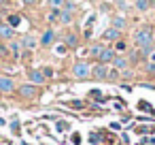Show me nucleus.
Here are the masks:
<instances>
[{
    "instance_id": "22",
    "label": "nucleus",
    "mask_w": 155,
    "mask_h": 145,
    "mask_svg": "<svg viewBox=\"0 0 155 145\" xmlns=\"http://www.w3.org/2000/svg\"><path fill=\"white\" fill-rule=\"evenodd\" d=\"M11 51H13V56L17 58V56H19V51H21V47H19V43H11Z\"/></svg>"
},
{
    "instance_id": "36",
    "label": "nucleus",
    "mask_w": 155,
    "mask_h": 145,
    "mask_svg": "<svg viewBox=\"0 0 155 145\" xmlns=\"http://www.w3.org/2000/svg\"><path fill=\"white\" fill-rule=\"evenodd\" d=\"M24 145H28V143H24Z\"/></svg>"
},
{
    "instance_id": "8",
    "label": "nucleus",
    "mask_w": 155,
    "mask_h": 145,
    "mask_svg": "<svg viewBox=\"0 0 155 145\" xmlns=\"http://www.w3.org/2000/svg\"><path fill=\"white\" fill-rule=\"evenodd\" d=\"M102 36H104V41H119V36H121V34H119V30H117V28H108V30H104V34H102Z\"/></svg>"
},
{
    "instance_id": "38",
    "label": "nucleus",
    "mask_w": 155,
    "mask_h": 145,
    "mask_svg": "<svg viewBox=\"0 0 155 145\" xmlns=\"http://www.w3.org/2000/svg\"><path fill=\"white\" fill-rule=\"evenodd\" d=\"M98 2H100V0H98Z\"/></svg>"
},
{
    "instance_id": "27",
    "label": "nucleus",
    "mask_w": 155,
    "mask_h": 145,
    "mask_svg": "<svg viewBox=\"0 0 155 145\" xmlns=\"http://www.w3.org/2000/svg\"><path fill=\"white\" fill-rule=\"evenodd\" d=\"M55 19H58V11H51L49 13V22H55Z\"/></svg>"
},
{
    "instance_id": "28",
    "label": "nucleus",
    "mask_w": 155,
    "mask_h": 145,
    "mask_svg": "<svg viewBox=\"0 0 155 145\" xmlns=\"http://www.w3.org/2000/svg\"><path fill=\"white\" fill-rule=\"evenodd\" d=\"M11 130L17 132V130H19V122H13V124H11Z\"/></svg>"
},
{
    "instance_id": "35",
    "label": "nucleus",
    "mask_w": 155,
    "mask_h": 145,
    "mask_svg": "<svg viewBox=\"0 0 155 145\" xmlns=\"http://www.w3.org/2000/svg\"><path fill=\"white\" fill-rule=\"evenodd\" d=\"M151 60H153V64H155V54H151Z\"/></svg>"
},
{
    "instance_id": "16",
    "label": "nucleus",
    "mask_w": 155,
    "mask_h": 145,
    "mask_svg": "<svg viewBox=\"0 0 155 145\" xmlns=\"http://www.w3.org/2000/svg\"><path fill=\"white\" fill-rule=\"evenodd\" d=\"M21 24V15H11L9 17V26L11 28H15V26H19Z\"/></svg>"
},
{
    "instance_id": "10",
    "label": "nucleus",
    "mask_w": 155,
    "mask_h": 145,
    "mask_svg": "<svg viewBox=\"0 0 155 145\" xmlns=\"http://www.w3.org/2000/svg\"><path fill=\"white\" fill-rule=\"evenodd\" d=\"M0 36L2 39H13V28L7 24H0Z\"/></svg>"
},
{
    "instance_id": "9",
    "label": "nucleus",
    "mask_w": 155,
    "mask_h": 145,
    "mask_svg": "<svg viewBox=\"0 0 155 145\" xmlns=\"http://www.w3.org/2000/svg\"><path fill=\"white\" fill-rule=\"evenodd\" d=\"M53 43H55V32H53V30H47V32L43 34V39H41V45L47 47V45H53Z\"/></svg>"
},
{
    "instance_id": "29",
    "label": "nucleus",
    "mask_w": 155,
    "mask_h": 145,
    "mask_svg": "<svg viewBox=\"0 0 155 145\" xmlns=\"http://www.w3.org/2000/svg\"><path fill=\"white\" fill-rule=\"evenodd\" d=\"M110 128H113V130H121V124H119V122H113Z\"/></svg>"
},
{
    "instance_id": "14",
    "label": "nucleus",
    "mask_w": 155,
    "mask_h": 145,
    "mask_svg": "<svg viewBox=\"0 0 155 145\" xmlns=\"http://www.w3.org/2000/svg\"><path fill=\"white\" fill-rule=\"evenodd\" d=\"M113 28L123 30V28H125V19H123V17H115V19H113Z\"/></svg>"
},
{
    "instance_id": "4",
    "label": "nucleus",
    "mask_w": 155,
    "mask_h": 145,
    "mask_svg": "<svg viewBox=\"0 0 155 145\" xmlns=\"http://www.w3.org/2000/svg\"><path fill=\"white\" fill-rule=\"evenodd\" d=\"M13 90H15V81H13L11 77H0V92L9 94V92H13Z\"/></svg>"
},
{
    "instance_id": "15",
    "label": "nucleus",
    "mask_w": 155,
    "mask_h": 145,
    "mask_svg": "<svg viewBox=\"0 0 155 145\" xmlns=\"http://www.w3.org/2000/svg\"><path fill=\"white\" fill-rule=\"evenodd\" d=\"M149 0H136V9L138 11H149Z\"/></svg>"
},
{
    "instance_id": "2",
    "label": "nucleus",
    "mask_w": 155,
    "mask_h": 145,
    "mask_svg": "<svg viewBox=\"0 0 155 145\" xmlns=\"http://www.w3.org/2000/svg\"><path fill=\"white\" fill-rule=\"evenodd\" d=\"M72 75H74L77 79H87V77L91 75V68H89L87 62H77V64L72 66Z\"/></svg>"
},
{
    "instance_id": "33",
    "label": "nucleus",
    "mask_w": 155,
    "mask_h": 145,
    "mask_svg": "<svg viewBox=\"0 0 155 145\" xmlns=\"http://www.w3.org/2000/svg\"><path fill=\"white\" fill-rule=\"evenodd\" d=\"M149 73H151V75H155V64H153V62L149 64Z\"/></svg>"
},
{
    "instance_id": "24",
    "label": "nucleus",
    "mask_w": 155,
    "mask_h": 145,
    "mask_svg": "<svg viewBox=\"0 0 155 145\" xmlns=\"http://www.w3.org/2000/svg\"><path fill=\"white\" fill-rule=\"evenodd\" d=\"M68 107H72V109H83V102H81V100H70Z\"/></svg>"
},
{
    "instance_id": "12",
    "label": "nucleus",
    "mask_w": 155,
    "mask_h": 145,
    "mask_svg": "<svg viewBox=\"0 0 155 145\" xmlns=\"http://www.w3.org/2000/svg\"><path fill=\"white\" fill-rule=\"evenodd\" d=\"M24 45H26L28 49H34V47H36V39L30 36V34H26V36H24Z\"/></svg>"
},
{
    "instance_id": "23",
    "label": "nucleus",
    "mask_w": 155,
    "mask_h": 145,
    "mask_svg": "<svg viewBox=\"0 0 155 145\" xmlns=\"http://www.w3.org/2000/svg\"><path fill=\"white\" fill-rule=\"evenodd\" d=\"M70 141H72V145H81V141H83V139H81V134H79V132H74V134L70 136Z\"/></svg>"
},
{
    "instance_id": "7",
    "label": "nucleus",
    "mask_w": 155,
    "mask_h": 145,
    "mask_svg": "<svg viewBox=\"0 0 155 145\" xmlns=\"http://www.w3.org/2000/svg\"><path fill=\"white\" fill-rule=\"evenodd\" d=\"M113 66H115V71L121 73V71L127 68V60H125L123 56H115V58H113Z\"/></svg>"
},
{
    "instance_id": "18",
    "label": "nucleus",
    "mask_w": 155,
    "mask_h": 145,
    "mask_svg": "<svg viewBox=\"0 0 155 145\" xmlns=\"http://www.w3.org/2000/svg\"><path fill=\"white\" fill-rule=\"evenodd\" d=\"M138 109H140V111H151V113H153V107H151L147 100H140V102H138Z\"/></svg>"
},
{
    "instance_id": "6",
    "label": "nucleus",
    "mask_w": 155,
    "mask_h": 145,
    "mask_svg": "<svg viewBox=\"0 0 155 145\" xmlns=\"http://www.w3.org/2000/svg\"><path fill=\"white\" fill-rule=\"evenodd\" d=\"M113 58H115V51L113 49H102V54L98 56V60H100V64H106V62H113Z\"/></svg>"
},
{
    "instance_id": "11",
    "label": "nucleus",
    "mask_w": 155,
    "mask_h": 145,
    "mask_svg": "<svg viewBox=\"0 0 155 145\" xmlns=\"http://www.w3.org/2000/svg\"><path fill=\"white\" fill-rule=\"evenodd\" d=\"M30 81H32V83H43L45 77H43L41 71H30Z\"/></svg>"
},
{
    "instance_id": "19",
    "label": "nucleus",
    "mask_w": 155,
    "mask_h": 145,
    "mask_svg": "<svg viewBox=\"0 0 155 145\" xmlns=\"http://www.w3.org/2000/svg\"><path fill=\"white\" fill-rule=\"evenodd\" d=\"M102 49H104V47H102V45H94V47H91V49H89V54H91V56H96V58H98V56H100V54H102Z\"/></svg>"
},
{
    "instance_id": "26",
    "label": "nucleus",
    "mask_w": 155,
    "mask_h": 145,
    "mask_svg": "<svg viewBox=\"0 0 155 145\" xmlns=\"http://www.w3.org/2000/svg\"><path fill=\"white\" fill-rule=\"evenodd\" d=\"M119 77V71H108V77L106 79H117Z\"/></svg>"
},
{
    "instance_id": "3",
    "label": "nucleus",
    "mask_w": 155,
    "mask_h": 145,
    "mask_svg": "<svg viewBox=\"0 0 155 145\" xmlns=\"http://www.w3.org/2000/svg\"><path fill=\"white\" fill-rule=\"evenodd\" d=\"M91 77L98 79V81L106 79V77H108V68H106V64H98V66H94V68H91Z\"/></svg>"
},
{
    "instance_id": "31",
    "label": "nucleus",
    "mask_w": 155,
    "mask_h": 145,
    "mask_svg": "<svg viewBox=\"0 0 155 145\" xmlns=\"http://www.w3.org/2000/svg\"><path fill=\"white\" fill-rule=\"evenodd\" d=\"M64 51H66V47H64V45H58V54L64 56Z\"/></svg>"
},
{
    "instance_id": "21",
    "label": "nucleus",
    "mask_w": 155,
    "mask_h": 145,
    "mask_svg": "<svg viewBox=\"0 0 155 145\" xmlns=\"http://www.w3.org/2000/svg\"><path fill=\"white\" fill-rule=\"evenodd\" d=\"M125 49H127V45H125L123 41H117V43H115V51H125Z\"/></svg>"
},
{
    "instance_id": "34",
    "label": "nucleus",
    "mask_w": 155,
    "mask_h": 145,
    "mask_svg": "<svg viewBox=\"0 0 155 145\" xmlns=\"http://www.w3.org/2000/svg\"><path fill=\"white\" fill-rule=\"evenodd\" d=\"M32 2H36V0H24V5H32Z\"/></svg>"
},
{
    "instance_id": "13",
    "label": "nucleus",
    "mask_w": 155,
    "mask_h": 145,
    "mask_svg": "<svg viewBox=\"0 0 155 145\" xmlns=\"http://www.w3.org/2000/svg\"><path fill=\"white\" fill-rule=\"evenodd\" d=\"M70 19H72L70 11H68V9H64V11L60 13V22H62V24H70Z\"/></svg>"
},
{
    "instance_id": "25",
    "label": "nucleus",
    "mask_w": 155,
    "mask_h": 145,
    "mask_svg": "<svg viewBox=\"0 0 155 145\" xmlns=\"http://www.w3.org/2000/svg\"><path fill=\"white\" fill-rule=\"evenodd\" d=\"M55 128L62 132V130H68V124H66V122H58V124H55Z\"/></svg>"
},
{
    "instance_id": "5",
    "label": "nucleus",
    "mask_w": 155,
    "mask_h": 145,
    "mask_svg": "<svg viewBox=\"0 0 155 145\" xmlns=\"http://www.w3.org/2000/svg\"><path fill=\"white\" fill-rule=\"evenodd\" d=\"M17 92H19V96H21V98H34V96H36V88H34V85H30V83H28V85H19V90H17Z\"/></svg>"
},
{
    "instance_id": "1",
    "label": "nucleus",
    "mask_w": 155,
    "mask_h": 145,
    "mask_svg": "<svg viewBox=\"0 0 155 145\" xmlns=\"http://www.w3.org/2000/svg\"><path fill=\"white\" fill-rule=\"evenodd\" d=\"M134 43H136V47H140L147 56L153 51V32L149 30V28H140V30H136V34H134Z\"/></svg>"
},
{
    "instance_id": "20",
    "label": "nucleus",
    "mask_w": 155,
    "mask_h": 145,
    "mask_svg": "<svg viewBox=\"0 0 155 145\" xmlns=\"http://www.w3.org/2000/svg\"><path fill=\"white\" fill-rule=\"evenodd\" d=\"M41 73H43V77H45V79H51V77H53V68H49V66H45Z\"/></svg>"
},
{
    "instance_id": "30",
    "label": "nucleus",
    "mask_w": 155,
    "mask_h": 145,
    "mask_svg": "<svg viewBox=\"0 0 155 145\" xmlns=\"http://www.w3.org/2000/svg\"><path fill=\"white\" fill-rule=\"evenodd\" d=\"M49 2H51V7H60V5L64 2V0H49Z\"/></svg>"
},
{
    "instance_id": "32",
    "label": "nucleus",
    "mask_w": 155,
    "mask_h": 145,
    "mask_svg": "<svg viewBox=\"0 0 155 145\" xmlns=\"http://www.w3.org/2000/svg\"><path fill=\"white\" fill-rule=\"evenodd\" d=\"M89 141H91V143H98V141H100V136H98V134H91V136H89Z\"/></svg>"
},
{
    "instance_id": "17",
    "label": "nucleus",
    "mask_w": 155,
    "mask_h": 145,
    "mask_svg": "<svg viewBox=\"0 0 155 145\" xmlns=\"http://www.w3.org/2000/svg\"><path fill=\"white\" fill-rule=\"evenodd\" d=\"M64 43H66L68 47H77V43H79V41H77V36H74V34H68V36L64 39Z\"/></svg>"
},
{
    "instance_id": "37",
    "label": "nucleus",
    "mask_w": 155,
    "mask_h": 145,
    "mask_svg": "<svg viewBox=\"0 0 155 145\" xmlns=\"http://www.w3.org/2000/svg\"><path fill=\"white\" fill-rule=\"evenodd\" d=\"M0 2H2V0H0Z\"/></svg>"
}]
</instances>
